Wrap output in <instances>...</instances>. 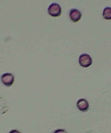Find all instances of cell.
<instances>
[{
	"instance_id": "cell-1",
	"label": "cell",
	"mask_w": 111,
	"mask_h": 133,
	"mask_svg": "<svg viewBox=\"0 0 111 133\" xmlns=\"http://www.w3.org/2000/svg\"><path fill=\"white\" fill-rule=\"evenodd\" d=\"M48 14L53 17H59L62 13L61 6L57 3H53L48 9Z\"/></svg>"
},
{
	"instance_id": "cell-2",
	"label": "cell",
	"mask_w": 111,
	"mask_h": 133,
	"mask_svg": "<svg viewBox=\"0 0 111 133\" xmlns=\"http://www.w3.org/2000/svg\"><path fill=\"white\" fill-rule=\"evenodd\" d=\"M79 63L83 68L89 67L92 64V57L87 53L81 54L79 58Z\"/></svg>"
},
{
	"instance_id": "cell-3",
	"label": "cell",
	"mask_w": 111,
	"mask_h": 133,
	"mask_svg": "<svg viewBox=\"0 0 111 133\" xmlns=\"http://www.w3.org/2000/svg\"><path fill=\"white\" fill-rule=\"evenodd\" d=\"M1 81L4 85L7 87H10L14 82V77L12 74L5 73L1 75Z\"/></svg>"
},
{
	"instance_id": "cell-4",
	"label": "cell",
	"mask_w": 111,
	"mask_h": 133,
	"mask_svg": "<svg viewBox=\"0 0 111 133\" xmlns=\"http://www.w3.org/2000/svg\"><path fill=\"white\" fill-rule=\"evenodd\" d=\"M82 17V14L79 10L76 9H72L70 10V18L74 23L78 22Z\"/></svg>"
},
{
	"instance_id": "cell-5",
	"label": "cell",
	"mask_w": 111,
	"mask_h": 133,
	"mask_svg": "<svg viewBox=\"0 0 111 133\" xmlns=\"http://www.w3.org/2000/svg\"><path fill=\"white\" fill-rule=\"evenodd\" d=\"M77 107L81 112H87L89 109V103L85 99H80L77 102Z\"/></svg>"
},
{
	"instance_id": "cell-6",
	"label": "cell",
	"mask_w": 111,
	"mask_h": 133,
	"mask_svg": "<svg viewBox=\"0 0 111 133\" xmlns=\"http://www.w3.org/2000/svg\"><path fill=\"white\" fill-rule=\"evenodd\" d=\"M103 17L104 19L107 20H110L111 19V7L107 6L103 9Z\"/></svg>"
},
{
	"instance_id": "cell-7",
	"label": "cell",
	"mask_w": 111,
	"mask_h": 133,
	"mask_svg": "<svg viewBox=\"0 0 111 133\" xmlns=\"http://www.w3.org/2000/svg\"><path fill=\"white\" fill-rule=\"evenodd\" d=\"M53 133H67V132L64 129H57L55 130Z\"/></svg>"
},
{
	"instance_id": "cell-8",
	"label": "cell",
	"mask_w": 111,
	"mask_h": 133,
	"mask_svg": "<svg viewBox=\"0 0 111 133\" xmlns=\"http://www.w3.org/2000/svg\"><path fill=\"white\" fill-rule=\"evenodd\" d=\"M9 133H21V132H19V131H18V130L14 129V130H12V131H10Z\"/></svg>"
}]
</instances>
